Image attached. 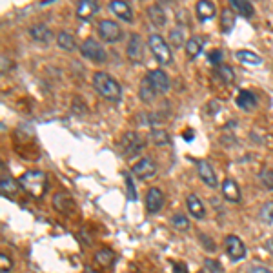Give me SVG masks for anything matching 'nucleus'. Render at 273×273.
I'll return each mask as SVG.
<instances>
[{"label":"nucleus","mask_w":273,"mask_h":273,"mask_svg":"<svg viewBox=\"0 0 273 273\" xmlns=\"http://www.w3.org/2000/svg\"><path fill=\"white\" fill-rule=\"evenodd\" d=\"M53 204H55V208L60 211V213H71V211L75 210L73 199H71L67 193H64V191H60V193L55 195V197H53Z\"/></svg>","instance_id":"obj_17"},{"label":"nucleus","mask_w":273,"mask_h":273,"mask_svg":"<svg viewBox=\"0 0 273 273\" xmlns=\"http://www.w3.org/2000/svg\"><path fill=\"white\" fill-rule=\"evenodd\" d=\"M175 273H188V268L184 262H178V264H175Z\"/></svg>","instance_id":"obj_41"},{"label":"nucleus","mask_w":273,"mask_h":273,"mask_svg":"<svg viewBox=\"0 0 273 273\" xmlns=\"http://www.w3.org/2000/svg\"><path fill=\"white\" fill-rule=\"evenodd\" d=\"M8 67H9V58L6 55H2V73H6Z\"/></svg>","instance_id":"obj_43"},{"label":"nucleus","mask_w":273,"mask_h":273,"mask_svg":"<svg viewBox=\"0 0 273 273\" xmlns=\"http://www.w3.org/2000/svg\"><path fill=\"white\" fill-rule=\"evenodd\" d=\"M142 148H144V141L139 133L129 131L122 136V153H124V157H135Z\"/></svg>","instance_id":"obj_6"},{"label":"nucleus","mask_w":273,"mask_h":273,"mask_svg":"<svg viewBox=\"0 0 273 273\" xmlns=\"http://www.w3.org/2000/svg\"><path fill=\"white\" fill-rule=\"evenodd\" d=\"M148 46H149V50H151V53H153V57L157 58V62H161V64H170L171 62L170 46L166 44V40L161 37V35H157V33L149 35Z\"/></svg>","instance_id":"obj_3"},{"label":"nucleus","mask_w":273,"mask_h":273,"mask_svg":"<svg viewBox=\"0 0 273 273\" xmlns=\"http://www.w3.org/2000/svg\"><path fill=\"white\" fill-rule=\"evenodd\" d=\"M248 273H273V271L268 268H264V266H255V268H249Z\"/></svg>","instance_id":"obj_39"},{"label":"nucleus","mask_w":273,"mask_h":273,"mask_svg":"<svg viewBox=\"0 0 273 273\" xmlns=\"http://www.w3.org/2000/svg\"><path fill=\"white\" fill-rule=\"evenodd\" d=\"M259 178H261V182L264 184L268 190L273 191V170H269V168H264V170L259 173Z\"/></svg>","instance_id":"obj_35"},{"label":"nucleus","mask_w":273,"mask_h":273,"mask_svg":"<svg viewBox=\"0 0 273 273\" xmlns=\"http://www.w3.org/2000/svg\"><path fill=\"white\" fill-rule=\"evenodd\" d=\"M151 141L157 146H166V144H170V135H168L164 129H153V131H151Z\"/></svg>","instance_id":"obj_33"},{"label":"nucleus","mask_w":273,"mask_h":273,"mask_svg":"<svg viewBox=\"0 0 273 273\" xmlns=\"http://www.w3.org/2000/svg\"><path fill=\"white\" fill-rule=\"evenodd\" d=\"M146 77H148L149 84L153 86L155 93H161V95L168 93V89H170V79H168V75L162 70H151Z\"/></svg>","instance_id":"obj_7"},{"label":"nucleus","mask_w":273,"mask_h":273,"mask_svg":"<svg viewBox=\"0 0 273 273\" xmlns=\"http://www.w3.org/2000/svg\"><path fill=\"white\" fill-rule=\"evenodd\" d=\"M57 44L60 46V50H66V51H73L75 48H77L75 37L70 31H60V33L57 35Z\"/></svg>","instance_id":"obj_25"},{"label":"nucleus","mask_w":273,"mask_h":273,"mask_svg":"<svg viewBox=\"0 0 273 273\" xmlns=\"http://www.w3.org/2000/svg\"><path fill=\"white\" fill-rule=\"evenodd\" d=\"M206 268L210 269V271H220V266H217V262H211V261H206Z\"/></svg>","instance_id":"obj_40"},{"label":"nucleus","mask_w":273,"mask_h":273,"mask_svg":"<svg viewBox=\"0 0 273 273\" xmlns=\"http://www.w3.org/2000/svg\"><path fill=\"white\" fill-rule=\"evenodd\" d=\"M97 13H99V4H97L95 0H82L79 8H77V17L80 20H91Z\"/></svg>","instance_id":"obj_13"},{"label":"nucleus","mask_w":273,"mask_h":273,"mask_svg":"<svg viewBox=\"0 0 273 273\" xmlns=\"http://www.w3.org/2000/svg\"><path fill=\"white\" fill-rule=\"evenodd\" d=\"M0 190H2V193L8 195V193H15L17 191V182L13 180L9 175H6L4 171V166H2V178H0Z\"/></svg>","instance_id":"obj_29"},{"label":"nucleus","mask_w":273,"mask_h":273,"mask_svg":"<svg viewBox=\"0 0 273 273\" xmlns=\"http://www.w3.org/2000/svg\"><path fill=\"white\" fill-rule=\"evenodd\" d=\"M80 51H82L84 57L89 58L91 62H97V64H104L106 58H108L106 50H104L95 38H86V40L82 42V46H80Z\"/></svg>","instance_id":"obj_4"},{"label":"nucleus","mask_w":273,"mask_h":273,"mask_svg":"<svg viewBox=\"0 0 273 273\" xmlns=\"http://www.w3.org/2000/svg\"><path fill=\"white\" fill-rule=\"evenodd\" d=\"M124 182H126V195H128L129 200H136V190H135V184H133V178L131 175L126 171L124 173Z\"/></svg>","instance_id":"obj_34"},{"label":"nucleus","mask_w":273,"mask_h":273,"mask_svg":"<svg viewBox=\"0 0 273 273\" xmlns=\"http://www.w3.org/2000/svg\"><path fill=\"white\" fill-rule=\"evenodd\" d=\"M220 26H222L224 33H230L235 28V13L232 8H224L220 13Z\"/></svg>","instance_id":"obj_24"},{"label":"nucleus","mask_w":273,"mask_h":273,"mask_svg":"<svg viewBox=\"0 0 273 273\" xmlns=\"http://www.w3.org/2000/svg\"><path fill=\"white\" fill-rule=\"evenodd\" d=\"M171 224H173L177 230H184L186 232L188 228H190V222H188V219L184 215H180V213H177V215H173V219H171Z\"/></svg>","instance_id":"obj_36"},{"label":"nucleus","mask_w":273,"mask_h":273,"mask_svg":"<svg viewBox=\"0 0 273 273\" xmlns=\"http://www.w3.org/2000/svg\"><path fill=\"white\" fill-rule=\"evenodd\" d=\"M148 15H149V20L153 22L155 26H158V28L166 26V13H164V9H162L158 4L149 6V8H148Z\"/></svg>","instance_id":"obj_23"},{"label":"nucleus","mask_w":273,"mask_h":273,"mask_svg":"<svg viewBox=\"0 0 273 273\" xmlns=\"http://www.w3.org/2000/svg\"><path fill=\"white\" fill-rule=\"evenodd\" d=\"M202 46H204V40L200 37H191V38H188V42H186V55H188V58H197L200 53H202Z\"/></svg>","instance_id":"obj_21"},{"label":"nucleus","mask_w":273,"mask_h":273,"mask_svg":"<svg viewBox=\"0 0 273 273\" xmlns=\"http://www.w3.org/2000/svg\"><path fill=\"white\" fill-rule=\"evenodd\" d=\"M222 197L230 202H239L240 200V190L233 178H226L222 182Z\"/></svg>","instance_id":"obj_15"},{"label":"nucleus","mask_w":273,"mask_h":273,"mask_svg":"<svg viewBox=\"0 0 273 273\" xmlns=\"http://www.w3.org/2000/svg\"><path fill=\"white\" fill-rule=\"evenodd\" d=\"M264 248L268 249V253H271V255H273V239H268V240H266Z\"/></svg>","instance_id":"obj_44"},{"label":"nucleus","mask_w":273,"mask_h":273,"mask_svg":"<svg viewBox=\"0 0 273 273\" xmlns=\"http://www.w3.org/2000/svg\"><path fill=\"white\" fill-rule=\"evenodd\" d=\"M139 95H141L142 102H146V104L153 102V100H155V95H157V93H155L153 86H151V84H149L148 77H144V79H142L141 89H139Z\"/></svg>","instance_id":"obj_27"},{"label":"nucleus","mask_w":273,"mask_h":273,"mask_svg":"<svg viewBox=\"0 0 273 273\" xmlns=\"http://www.w3.org/2000/svg\"><path fill=\"white\" fill-rule=\"evenodd\" d=\"M109 9H111V11L115 13L119 18H122V20L133 22V11H131V8H129L128 2H122V0H113V2H109Z\"/></svg>","instance_id":"obj_14"},{"label":"nucleus","mask_w":273,"mask_h":273,"mask_svg":"<svg viewBox=\"0 0 273 273\" xmlns=\"http://www.w3.org/2000/svg\"><path fill=\"white\" fill-rule=\"evenodd\" d=\"M18 184L31 197L40 199V197H44L46 190H48V177H46V173H42L38 170H28L26 173H22L18 177Z\"/></svg>","instance_id":"obj_2"},{"label":"nucleus","mask_w":273,"mask_h":273,"mask_svg":"<svg viewBox=\"0 0 273 273\" xmlns=\"http://www.w3.org/2000/svg\"><path fill=\"white\" fill-rule=\"evenodd\" d=\"M126 53H128V58L131 60L133 64H136V62L141 64L142 60H144V46H142L141 37H139L136 33H133L131 37H129Z\"/></svg>","instance_id":"obj_9"},{"label":"nucleus","mask_w":273,"mask_h":273,"mask_svg":"<svg viewBox=\"0 0 273 273\" xmlns=\"http://www.w3.org/2000/svg\"><path fill=\"white\" fill-rule=\"evenodd\" d=\"M202 240H204V242H206L208 252H215V244H213V240H208V239H206V235H202Z\"/></svg>","instance_id":"obj_42"},{"label":"nucleus","mask_w":273,"mask_h":273,"mask_svg":"<svg viewBox=\"0 0 273 273\" xmlns=\"http://www.w3.org/2000/svg\"><path fill=\"white\" fill-rule=\"evenodd\" d=\"M0 269H2V273H8L11 269V259H8L4 253L0 255Z\"/></svg>","instance_id":"obj_38"},{"label":"nucleus","mask_w":273,"mask_h":273,"mask_svg":"<svg viewBox=\"0 0 273 273\" xmlns=\"http://www.w3.org/2000/svg\"><path fill=\"white\" fill-rule=\"evenodd\" d=\"M93 87H95L100 97H104L109 102H120V99H122L120 84L113 77H109L108 73H104V71H97L93 75Z\"/></svg>","instance_id":"obj_1"},{"label":"nucleus","mask_w":273,"mask_h":273,"mask_svg":"<svg viewBox=\"0 0 273 273\" xmlns=\"http://www.w3.org/2000/svg\"><path fill=\"white\" fill-rule=\"evenodd\" d=\"M226 253L232 261H240V259H244L246 257L244 242H242L237 235L226 237Z\"/></svg>","instance_id":"obj_8"},{"label":"nucleus","mask_w":273,"mask_h":273,"mask_svg":"<svg viewBox=\"0 0 273 273\" xmlns=\"http://www.w3.org/2000/svg\"><path fill=\"white\" fill-rule=\"evenodd\" d=\"M99 37L108 44H115L122 38V29L115 20H102L99 24Z\"/></svg>","instance_id":"obj_5"},{"label":"nucleus","mask_w":273,"mask_h":273,"mask_svg":"<svg viewBox=\"0 0 273 273\" xmlns=\"http://www.w3.org/2000/svg\"><path fill=\"white\" fill-rule=\"evenodd\" d=\"M259 217L264 224H273V200L269 202H264V206L259 211Z\"/></svg>","instance_id":"obj_32"},{"label":"nucleus","mask_w":273,"mask_h":273,"mask_svg":"<svg viewBox=\"0 0 273 273\" xmlns=\"http://www.w3.org/2000/svg\"><path fill=\"white\" fill-rule=\"evenodd\" d=\"M195 11H197V17H199L200 22H206L215 15V4L210 2V0H200V2H197Z\"/></svg>","instance_id":"obj_19"},{"label":"nucleus","mask_w":273,"mask_h":273,"mask_svg":"<svg viewBox=\"0 0 273 273\" xmlns=\"http://www.w3.org/2000/svg\"><path fill=\"white\" fill-rule=\"evenodd\" d=\"M113 259H115V255H113V252L108 248H102L95 253V261L102 266H109L113 262Z\"/></svg>","instance_id":"obj_31"},{"label":"nucleus","mask_w":273,"mask_h":273,"mask_svg":"<svg viewBox=\"0 0 273 273\" xmlns=\"http://www.w3.org/2000/svg\"><path fill=\"white\" fill-rule=\"evenodd\" d=\"M215 75L222 80L224 84H233L235 82V71H233L232 66H228V64H220L219 67L215 70Z\"/></svg>","instance_id":"obj_28"},{"label":"nucleus","mask_w":273,"mask_h":273,"mask_svg":"<svg viewBox=\"0 0 273 273\" xmlns=\"http://www.w3.org/2000/svg\"><path fill=\"white\" fill-rule=\"evenodd\" d=\"M220 60H222V51H219V50L211 51V53H210V62L213 64V66L219 67L220 66Z\"/></svg>","instance_id":"obj_37"},{"label":"nucleus","mask_w":273,"mask_h":273,"mask_svg":"<svg viewBox=\"0 0 273 273\" xmlns=\"http://www.w3.org/2000/svg\"><path fill=\"white\" fill-rule=\"evenodd\" d=\"M162 206H164V193H162L158 188L148 190V195H146V208H148L149 213H157V211H161Z\"/></svg>","instance_id":"obj_11"},{"label":"nucleus","mask_w":273,"mask_h":273,"mask_svg":"<svg viewBox=\"0 0 273 273\" xmlns=\"http://www.w3.org/2000/svg\"><path fill=\"white\" fill-rule=\"evenodd\" d=\"M29 35L33 37V40L37 42H42V44H46V42H50L51 38V31L46 26L38 24V26H33V28L29 29Z\"/></svg>","instance_id":"obj_26"},{"label":"nucleus","mask_w":273,"mask_h":273,"mask_svg":"<svg viewBox=\"0 0 273 273\" xmlns=\"http://www.w3.org/2000/svg\"><path fill=\"white\" fill-rule=\"evenodd\" d=\"M197 171H199V177H200V180H202L204 184H208L210 188H217L219 180H217L215 171H213L211 164H208L206 161H199V162H197Z\"/></svg>","instance_id":"obj_12"},{"label":"nucleus","mask_w":273,"mask_h":273,"mask_svg":"<svg viewBox=\"0 0 273 273\" xmlns=\"http://www.w3.org/2000/svg\"><path fill=\"white\" fill-rule=\"evenodd\" d=\"M237 106H239L240 109H244V111H252L257 106V97L248 89L240 91L239 95H237Z\"/></svg>","instance_id":"obj_20"},{"label":"nucleus","mask_w":273,"mask_h":273,"mask_svg":"<svg viewBox=\"0 0 273 273\" xmlns=\"http://www.w3.org/2000/svg\"><path fill=\"white\" fill-rule=\"evenodd\" d=\"M230 4H232V9L240 15V17L244 18H252L255 15V8L252 6V2L248 0H230Z\"/></svg>","instance_id":"obj_18"},{"label":"nucleus","mask_w":273,"mask_h":273,"mask_svg":"<svg viewBox=\"0 0 273 273\" xmlns=\"http://www.w3.org/2000/svg\"><path fill=\"white\" fill-rule=\"evenodd\" d=\"M186 206H188V211H190L195 219H204V217H206V210H204V206H202V200H200L195 193L188 195Z\"/></svg>","instance_id":"obj_16"},{"label":"nucleus","mask_w":273,"mask_h":273,"mask_svg":"<svg viewBox=\"0 0 273 273\" xmlns=\"http://www.w3.org/2000/svg\"><path fill=\"white\" fill-rule=\"evenodd\" d=\"M170 42L173 48H186V38H184V29L182 28H173L171 29V33H170Z\"/></svg>","instance_id":"obj_30"},{"label":"nucleus","mask_w":273,"mask_h":273,"mask_svg":"<svg viewBox=\"0 0 273 273\" xmlns=\"http://www.w3.org/2000/svg\"><path fill=\"white\" fill-rule=\"evenodd\" d=\"M84 273H97V271H95V269H86Z\"/></svg>","instance_id":"obj_45"},{"label":"nucleus","mask_w":273,"mask_h":273,"mask_svg":"<svg viewBox=\"0 0 273 273\" xmlns=\"http://www.w3.org/2000/svg\"><path fill=\"white\" fill-rule=\"evenodd\" d=\"M235 57L239 58L242 64H246V66H261V64H262V58L259 57V55L253 53V51H248V50L237 51Z\"/></svg>","instance_id":"obj_22"},{"label":"nucleus","mask_w":273,"mask_h":273,"mask_svg":"<svg viewBox=\"0 0 273 273\" xmlns=\"http://www.w3.org/2000/svg\"><path fill=\"white\" fill-rule=\"evenodd\" d=\"M131 171L139 178L146 180V178L155 177V173H157V166H155V162L151 161V158H141L139 162H135V164H133Z\"/></svg>","instance_id":"obj_10"}]
</instances>
